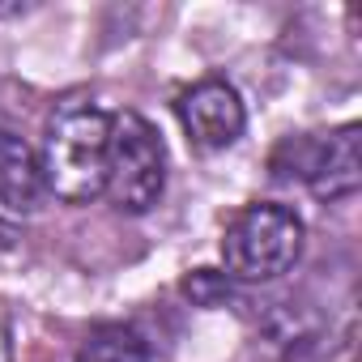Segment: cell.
<instances>
[{"mask_svg":"<svg viewBox=\"0 0 362 362\" xmlns=\"http://www.w3.org/2000/svg\"><path fill=\"white\" fill-rule=\"evenodd\" d=\"M107 153H111V111L73 98L47 119L39 166L47 197L64 205H90L107 192Z\"/></svg>","mask_w":362,"mask_h":362,"instance_id":"1","label":"cell"},{"mask_svg":"<svg viewBox=\"0 0 362 362\" xmlns=\"http://www.w3.org/2000/svg\"><path fill=\"white\" fill-rule=\"evenodd\" d=\"M303 256V218L286 205L260 201L230 218L222 235V264L235 281H273Z\"/></svg>","mask_w":362,"mask_h":362,"instance_id":"2","label":"cell"},{"mask_svg":"<svg viewBox=\"0 0 362 362\" xmlns=\"http://www.w3.org/2000/svg\"><path fill=\"white\" fill-rule=\"evenodd\" d=\"M166 188V145L158 128L136 115H111V153H107V192L119 214H149Z\"/></svg>","mask_w":362,"mask_h":362,"instance_id":"3","label":"cell"},{"mask_svg":"<svg viewBox=\"0 0 362 362\" xmlns=\"http://www.w3.org/2000/svg\"><path fill=\"white\" fill-rule=\"evenodd\" d=\"M175 111H179V124H184L188 141L201 145V149H226L247 128L243 98L222 77H205L192 90H184V94H179V103H175Z\"/></svg>","mask_w":362,"mask_h":362,"instance_id":"4","label":"cell"},{"mask_svg":"<svg viewBox=\"0 0 362 362\" xmlns=\"http://www.w3.org/2000/svg\"><path fill=\"white\" fill-rule=\"evenodd\" d=\"M303 184L311 188L315 201H345L362 188V128L358 124H341L337 132L311 145Z\"/></svg>","mask_w":362,"mask_h":362,"instance_id":"5","label":"cell"},{"mask_svg":"<svg viewBox=\"0 0 362 362\" xmlns=\"http://www.w3.org/2000/svg\"><path fill=\"white\" fill-rule=\"evenodd\" d=\"M47 201L39 153L9 128H0V214H35Z\"/></svg>","mask_w":362,"mask_h":362,"instance_id":"6","label":"cell"},{"mask_svg":"<svg viewBox=\"0 0 362 362\" xmlns=\"http://www.w3.org/2000/svg\"><path fill=\"white\" fill-rule=\"evenodd\" d=\"M77 362H149V341L132 324H98L81 341Z\"/></svg>","mask_w":362,"mask_h":362,"instance_id":"7","label":"cell"},{"mask_svg":"<svg viewBox=\"0 0 362 362\" xmlns=\"http://www.w3.org/2000/svg\"><path fill=\"white\" fill-rule=\"evenodd\" d=\"M184 294L192 303H201V307H218L230 294V281L222 273H214V269H197L192 277H184Z\"/></svg>","mask_w":362,"mask_h":362,"instance_id":"8","label":"cell"},{"mask_svg":"<svg viewBox=\"0 0 362 362\" xmlns=\"http://www.w3.org/2000/svg\"><path fill=\"white\" fill-rule=\"evenodd\" d=\"M13 358V345H9V324H5V315H0V362H9Z\"/></svg>","mask_w":362,"mask_h":362,"instance_id":"9","label":"cell"},{"mask_svg":"<svg viewBox=\"0 0 362 362\" xmlns=\"http://www.w3.org/2000/svg\"><path fill=\"white\" fill-rule=\"evenodd\" d=\"M18 239V230H13V222H5V218H0V247H9Z\"/></svg>","mask_w":362,"mask_h":362,"instance_id":"10","label":"cell"}]
</instances>
